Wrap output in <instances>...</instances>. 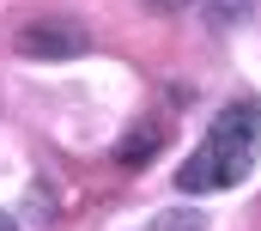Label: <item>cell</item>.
I'll return each instance as SVG.
<instances>
[{
	"label": "cell",
	"instance_id": "obj_1",
	"mask_svg": "<svg viewBox=\"0 0 261 231\" xmlns=\"http://www.w3.org/2000/svg\"><path fill=\"white\" fill-rule=\"evenodd\" d=\"M255 146H261V104H225L213 115L206 140L195 146V158L176 171V189L182 195H213V189L243 182L249 165H255Z\"/></svg>",
	"mask_w": 261,
	"mask_h": 231
},
{
	"label": "cell",
	"instance_id": "obj_2",
	"mask_svg": "<svg viewBox=\"0 0 261 231\" xmlns=\"http://www.w3.org/2000/svg\"><path fill=\"white\" fill-rule=\"evenodd\" d=\"M18 49L37 55V61H61V55H79L85 49V31L79 25H55V18H31L18 31Z\"/></svg>",
	"mask_w": 261,
	"mask_h": 231
},
{
	"label": "cell",
	"instance_id": "obj_6",
	"mask_svg": "<svg viewBox=\"0 0 261 231\" xmlns=\"http://www.w3.org/2000/svg\"><path fill=\"white\" fill-rule=\"evenodd\" d=\"M152 6H164V12H189L195 0H152Z\"/></svg>",
	"mask_w": 261,
	"mask_h": 231
},
{
	"label": "cell",
	"instance_id": "obj_7",
	"mask_svg": "<svg viewBox=\"0 0 261 231\" xmlns=\"http://www.w3.org/2000/svg\"><path fill=\"white\" fill-rule=\"evenodd\" d=\"M0 231H18V225H12V213H0Z\"/></svg>",
	"mask_w": 261,
	"mask_h": 231
},
{
	"label": "cell",
	"instance_id": "obj_5",
	"mask_svg": "<svg viewBox=\"0 0 261 231\" xmlns=\"http://www.w3.org/2000/svg\"><path fill=\"white\" fill-rule=\"evenodd\" d=\"M158 231H206V225H200V213H176V219H164Z\"/></svg>",
	"mask_w": 261,
	"mask_h": 231
},
{
	"label": "cell",
	"instance_id": "obj_4",
	"mask_svg": "<svg viewBox=\"0 0 261 231\" xmlns=\"http://www.w3.org/2000/svg\"><path fill=\"white\" fill-rule=\"evenodd\" d=\"M206 12H213V25H231V18H243L249 12V0H200Z\"/></svg>",
	"mask_w": 261,
	"mask_h": 231
},
{
	"label": "cell",
	"instance_id": "obj_3",
	"mask_svg": "<svg viewBox=\"0 0 261 231\" xmlns=\"http://www.w3.org/2000/svg\"><path fill=\"white\" fill-rule=\"evenodd\" d=\"M164 146V128H134L128 140H122V165H140V158H152Z\"/></svg>",
	"mask_w": 261,
	"mask_h": 231
}]
</instances>
